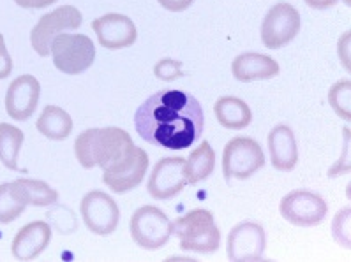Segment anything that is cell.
Masks as SVG:
<instances>
[{
    "instance_id": "1",
    "label": "cell",
    "mask_w": 351,
    "mask_h": 262,
    "mask_svg": "<svg viewBox=\"0 0 351 262\" xmlns=\"http://www.w3.org/2000/svg\"><path fill=\"white\" fill-rule=\"evenodd\" d=\"M134 125L147 143L186 150L202 137L205 116L195 95L180 88H162L138 107Z\"/></svg>"
},
{
    "instance_id": "2",
    "label": "cell",
    "mask_w": 351,
    "mask_h": 262,
    "mask_svg": "<svg viewBox=\"0 0 351 262\" xmlns=\"http://www.w3.org/2000/svg\"><path fill=\"white\" fill-rule=\"evenodd\" d=\"M134 148L131 135L119 127L88 129L75 141V153L85 169L112 168Z\"/></svg>"
},
{
    "instance_id": "3",
    "label": "cell",
    "mask_w": 351,
    "mask_h": 262,
    "mask_svg": "<svg viewBox=\"0 0 351 262\" xmlns=\"http://www.w3.org/2000/svg\"><path fill=\"white\" fill-rule=\"evenodd\" d=\"M173 233L184 252L214 254L219 250L221 233L214 215L207 209H191L189 213L173 222Z\"/></svg>"
},
{
    "instance_id": "4",
    "label": "cell",
    "mask_w": 351,
    "mask_h": 262,
    "mask_svg": "<svg viewBox=\"0 0 351 262\" xmlns=\"http://www.w3.org/2000/svg\"><path fill=\"white\" fill-rule=\"evenodd\" d=\"M51 58L57 70L64 74H82L94 64L95 46L85 34H58L51 42Z\"/></svg>"
},
{
    "instance_id": "5",
    "label": "cell",
    "mask_w": 351,
    "mask_h": 262,
    "mask_svg": "<svg viewBox=\"0 0 351 262\" xmlns=\"http://www.w3.org/2000/svg\"><path fill=\"white\" fill-rule=\"evenodd\" d=\"M131 238L145 250H157L169 241L173 234V222L156 206H141L131 218Z\"/></svg>"
},
{
    "instance_id": "6",
    "label": "cell",
    "mask_w": 351,
    "mask_h": 262,
    "mask_svg": "<svg viewBox=\"0 0 351 262\" xmlns=\"http://www.w3.org/2000/svg\"><path fill=\"white\" fill-rule=\"evenodd\" d=\"M265 166V155L252 137H233L223 152V176L226 181L247 180Z\"/></svg>"
},
{
    "instance_id": "7",
    "label": "cell",
    "mask_w": 351,
    "mask_h": 262,
    "mask_svg": "<svg viewBox=\"0 0 351 262\" xmlns=\"http://www.w3.org/2000/svg\"><path fill=\"white\" fill-rule=\"evenodd\" d=\"M83 16L75 5H60L55 11L43 14L30 32V42L39 57H48L51 42L58 34L73 32L82 27Z\"/></svg>"
},
{
    "instance_id": "8",
    "label": "cell",
    "mask_w": 351,
    "mask_h": 262,
    "mask_svg": "<svg viewBox=\"0 0 351 262\" xmlns=\"http://www.w3.org/2000/svg\"><path fill=\"white\" fill-rule=\"evenodd\" d=\"M282 218L297 227L319 226L328 213V205L319 194L311 190H291L279 202Z\"/></svg>"
},
{
    "instance_id": "9",
    "label": "cell",
    "mask_w": 351,
    "mask_h": 262,
    "mask_svg": "<svg viewBox=\"0 0 351 262\" xmlns=\"http://www.w3.org/2000/svg\"><path fill=\"white\" fill-rule=\"evenodd\" d=\"M300 32V14L291 4L279 2L269 9L261 23V42L269 49L289 44Z\"/></svg>"
},
{
    "instance_id": "10",
    "label": "cell",
    "mask_w": 351,
    "mask_h": 262,
    "mask_svg": "<svg viewBox=\"0 0 351 262\" xmlns=\"http://www.w3.org/2000/svg\"><path fill=\"white\" fill-rule=\"evenodd\" d=\"M80 213L88 231L99 236L112 234L120 220V211L115 199L101 190H90L80 202Z\"/></svg>"
},
{
    "instance_id": "11",
    "label": "cell",
    "mask_w": 351,
    "mask_h": 262,
    "mask_svg": "<svg viewBox=\"0 0 351 262\" xmlns=\"http://www.w3.org/2000/svg\"><path fill=\"white\" fill-rule=\"evenodd\" d=\"M149 169V155L143 148L134 146L122 160L112 168L104 169L103 181L115 194H125L136 189L143 181L145 172Z\"/></svg>"
},
{
    "instance_id": "12",
    "label": "cell",
    "mask_w": 351,
    "mask_h": 262,
    "mask_svg": "<svg viewBox=\"0 0 351 262\" xmlns=\"http://www.w3.org/2000/svg\"><path fill=\"white\" fill-rule=\"evenodd\" d=\"M267 236L256 222H242L228 234V259L232 262L263 261Z\"/></svg>"
},
{
    "instance_id": "13",
    "label": "cell",
    "mask_w": 351,
    "mask_h": 262,
    "mask_svg": "<svg viewBox=\"0 0 351 262\" xmlns=\"http://www.w3.org/2000/svg\"><path fill=\"white\" fill-rule=\"evenodd\" d=\"M186 160L182 157H166L154 166L150 172L147 190L154 199L166 201L178 196L187 185L186 180Z\"/></svg>"
},
{
    "instance_id": "14",
    "label": "cell",
    "mask_w": 351,
    "mask_h": 262,
    "mask_svg": "<svg viewBox=\"0 0 351 262\" xmlns=\"http://www.w3.org/2000/svg\"><path fill=\"white\" fill-rule=\"evenodd\" d=\"M97 41L106 49H124L132 46L138 39L136 25L131 18L119 12H110L92 21Z\"/></svg>"
},
{
    "instance_id": "15",
    "label": "cell",
    "mask_w": 351,
    "mask_h": 262,
    "mask_svg": "<svg viewBox=\"0 0 351 262\" xmlns=\"http://www.w3.org/2000/svg\"><path fill=\"white\" fill-rule=\"evenodd\" d=\"M41 97V85L32 74L14 79L5 94V111L16 122H25L36 113Z\"/></svg>"
},
{
    "instance_id": "16",
    "label": "cell",
    "mask_w": 351,
    "mask_h": 262,
    "mask_svg": "<svg viewBox=\"0 0 351 262\" xmlns=\"http://www.w3.org/2000/svg\"><path fill=\"white\" fill-rule=\"evenodd\" d=\"M51 229L46 222H30L21 227L11 245V254L18 261H32L50 245Z\"/></svg>"
},
{
    "instance_id": "17",
    "label": "cell",
    "mask_w": 351,
    "mask_h": 262,
    "mask_svg": "<svg viewBox=\"0 0 351 262\" xmlns=\"http://www.w3.org/2000/svg\"><path fill=\"white\" fill-rule=\"evenodd\" d=\"M269 153L270 162L277 171L289 172L297 168L298 162V146L297 137L288 125H276L269 132Z\"/></svg>"
},
{
    "instance_id": "18",
    "label": "cell",
    "mask_w": 351,
    "mask_h": 262,
    "mask_svg": "<svg viewBox=\"0 0 351 262\" xmlns=\"http://www.w3.org/2000/svg\"><path fill=\"white\" fill-rule=\"evenodd\" d=\"M232 73L237 81L252 83L276 78L281 73V67L272 57L263 53H242L233 60Z\"/></svg>"
},
{
    "instance_id": "19",
    "label": "cell",
    "mask_w": 351,
    "mask_h": 262,
    "mask_svg": "<svg viewBox=\"0 0 351 262\" xmlns=\"http://www.w3.org/2000/svg\"><path fill=\"white\" fill-rule=\"evenodd\" d=\"M214 113L217 122L226 129L240 131L251 125L252 113L251 107L239 97H221L214 106Z\"/></svg>"
},
{
    "instance_id": "20",
    "label": "cell",
    "mask_w": 351,
    "mask_h": 262,
    "mask_svg": "<svg viewBox=\"0 0 351 262\" xmlns=\"http://www.w3.org/2000/svg\"><path fill=\"white\" fill-rule=\"evenodd\" d=\"M36 127L48 140L64 141L73 132V118L62 107L46 106L39 115Z\"/></svg>"
},
{
    "instance_id": "21",
    "label": "cell",
    "mask_w": 351,
    "mask_h": 262,
    "mask_svg": "<svg viewBox=\"0 0 351 262\" xmlns=\"http://www.w3.org/2000/svg\"><path fill=\"white\" fill-rule=\"evenodd\" d=\"M11 185L21 201L27 202V206H50L58 201V192L51 189L46 181L20 178L16 181H11Z\"/></svg>"
},
{
    "instance_id": "22",
    "label": "cell",
    "mask_w": 351,
    "mask_h": 262,
    "mask_svg": "<svg viewBox=\"0 0 351 262\" xmlns=\"http://www.w3.org/2000/svg\"><path fill=\"white\" fill-rule=\"evenodd\" d=\"M215 168V153L212 150L210 143L203 141L195 152L191 153L189 159L186 160V180L187 185H198L203 180H207L214 172Z\"/></svg>"
},
{
    "instance_id": "23",
    "label": "cell",
    "mask_w": 351,
    "mask_h": 262,
    "mask_svg": "<svg viewBox=\"0 0 351 262\" xmlns=\"http://www.w3.org/2000/svg\"><path fill=\"white\" fill-rule=\"evenodd\" d=\"M25 134L11 123H0V162L11 171H21L18 168V155Z\"/></svg>"
},
{
    "instance_id": "24",
    "label": "cell",
    "mask_w": 351,
    "mask_h": 262,
    "mask_svg": "<svg viewBox=\"0 0 351 262\" xmlns=\"http://www.w3.org/2000/svg\"><path fill=\"white\" fill-rule=\"evenodd\" d=\"M27 208V202H23L14 192L11 181L0 185V224H11L16 220Z\"/></svg>"
},
{
    "instance_id": "25",
    "label": "cell",
    "mask_w": 351,
    "mask_h": 262,
    "mask_svg": "<svg viewBox=\"0 0 351 262\" xmlns=\"http://www.w3.org/2000/svg\"><path fill=\"white\" fill-rule=\"evenodd\" d=\"M328 103L332 109L346 122L351 120V83L350 79L337 81L328 92Z\"/></svg>"
},
{
    "instance_id": "26",
    "label": "cell",
    "mask_w": 351,
    "mask_h": 262,
    "mask_svg": "<svg viewBox=\"0 0 351 262\" xmlns=\"http://www.w3.org/2000/svg\"><path fill=\"white\" fill-rule=\"evenodd\" d=\"M184 64L173 58H162L154 66V74L162 81H175L184 76Z\"/></svg>"
},
{
    "instance_id": "27",
    "label": "cell",
    "mask_w": 351,
    "mask_h": 262,
    "mask_svg": "<svg viewBox=\"0 0 351 262\" xmlns=\"http://www.w3.org/2000/svg\"><path fill=\"white\" fill-rule=\"evenodd\" d=\"M332 233H334L335 241L341 243L344 248H350V208H344L335 215Z\"/></svg>"
},
{
    "instance_id": "28",
    "label": "cell",
    "mask_w": 351,
    "mask_h": 262,
    "mask_svg": "<svg viewBox=\"0 0 351 262\" xmlns=\"http://www.w3.org/2000/svg\"><path fill=\"white\" fill-rule=\"evenodd\" d=\"M13 73V58L5 48L4 36L0 34V79H5Z\"/></svg>"
},
{
    "instance_id": "29",
    "label": "cell",
    "mask_w": 351,
    "mask_h": 262,
    "mask_svg": "<svg viewBox=\"0 0 351 262\" xmlns=\"http://www.w3.org/2000/svg\"><path fill=\"white\" fill-rule=\"evenodd\" d=\"M157 2H159L165 9H168V11L182 12L186 11L187 8H191V4H193L195 0H157Z\"/></svg>"
},
{
    "instance_id": "30",
    "label": "cell",
    "mask_w": 351,
    "mask_h": 262,
    "mask_svg": "<svg viewBox=\"0 0 351 262\" xmlns=\"http://www.w3.org/2000/svg\"><path fill=\"white\" fill-rule=\"evenodd\" d=\"M57 0H14V4L23 9H43L55 4Z\"/></svg>"
},
{
    "instance_id": "31",
    "label": "cell",
    "mask_w": 351,
    "mask_h": 262,
    "mask_svg": "<svg viewBox=\"0 0 351 262\" xmlns=\"http://www.w3.org/2000/svg\"><path fill=\"white\" fill-rule=\"evenodd\" d=\"M339 0H306V4L313 9H328V8H334L337 4Z\"/></svg>"
},
{
    "instance_id": "32",
    "label": "cell",
    "mask_w": 351,
    "mask_h": 262,
    "mask_svg": "<svg viewBox=\"0 0 351 262\" xmlns=\"http://www.w3.org/2000/svg\"><path fill=\"white\" fill-rule=\"evenodd\" d=\"M348 39H350V34H344L343 41L339 42V46H343V53H341V58H343L344 67H346V69H350V62H348V57H350V42H348Z\"/></svg>"
},
{
    "instance_id": "33",
    "label": "cell",
    "mask_w": 351,
    "mask_h": 262,
    "mask_svg": "<svg viewBox=\"0 0 351 262\" xmlns=\"http://www.w3.org/2000/svg\"><path fill=\"white\" fill-rule=\"evenodd\" d=\"M343 2H344V4H346V5L351 4V0H343Z\"/></svg>"
}]
</instances>
